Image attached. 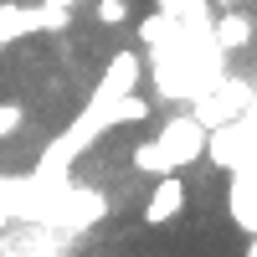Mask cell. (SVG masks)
I'll list each match as a JSON object with an SVG mask.
<instances>
[{"label":"cell","mask_w":257,"mask_h":257,"mask_svg":"<svg viewBox=\"0 0 257 257\" xmlns=\"http://www.w3.org/2000/svg\"><path fill=\"white\" fill-rule=\"evenodd\" d=\"M201 149H206V128L190 118V113H170L155 139L134 144L128 165H134L139 175H180L185 165L201 160Z\"/></svg>","instance_id":"6da1fadb"},{"label":"cell","mask_w":257,"mask_h":257,"mask_svg":"<svg viewBox=\"0 0 257 257\" xmlns=\"http://www.w3.org/2000/svg\"><path fill=\"white\" fill-rule=\"evenodd\" d=\"M41 6H52V11H67V16H72V11L82 6V0H41Z\"/></svg>","instance_id":"ba28073f"},{"label":"cell","mask_w":257,"mask_h":257,"mask_svg":"<svg viewBox=\"0 0 257 257\" xmlns=\"http://www.w3.org/2000/svg\"><path fill=\"white\" fill-rule=\"evenodd\" d=\"M93 21H98V26H123V21H128V0H93Z\"/></svg>","instance_id":"8992f818"},{"label":"cell","mask_w":257,"mask_h":257,"mask_svg":"<svg viewBox=\"0 0 257 257\" xmlns=\"http://www.w3.org/2000/svg\"><path fill=\"white\" fill-rule=\"evenodd\" d=\"M185 175H160L155 190H149V201H144V226H165V221H175L180 211H185Z\"/></svg>","instance_id":"277c9868"},{"label":"cell","mask_w":257,"mask_h":257,"mask_svg":"<svg viewBox=\"0 0 257 257\" xmlns=\"http://www.w3.org/2000/svg\"><path fill=\"white\" fill-rule=\"evenodd\" d=\"M252 180H257V160L237 165V170H226V211H231V221H237L247 237L257 231V206H252Z\"/></svg>","instance_id":"3957f363"},{"label":"cell","mask_w":257,"mask_h":257,"mask_svg":"<svg viewBox=\"0 0 257 257\" xmlns=\"http://www.w3.org/2000/svg\"><path fill=\"white\" fill-rule=\"evenodd\" d=\"M201 155H211V165H221V170L247 165V160H252V113L206 128V149H201Z\"/></svg>","instance_id":"7a4b0ae2"},{"label":"cell","mask_w":257,"mask_h":257,"mask_svg":"<svg viewBox=\"0 0 257 257\" xmlns=\"http://www.w3.org/2000/svg\"><path fill=\"white\" fill-rule=\"evenodd\" d=\"M21 123H26V108H21V103H0V144L16 139Z\"/></svg>","instance_id":"52a82bcc"},{"label":"cell","mask_w":257,"mask_h":257,"mask_svg":"<svg viewBox=\"0 0 257 257\" xmlns=\"http://www.w3.org/2000/svg\"><path fill=\"white\" fill-rule=\"evenodd\" d=\"M252 11H221V16H211V41H216V52H247L252 47Z\"/></svg>","instance_id":"5b68a950"}]
</instances>
